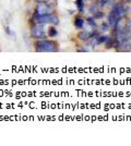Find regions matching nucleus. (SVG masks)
Returning a JSON list of instances; mask_svg holds the SVG:
<instances>
[{
  "instance_id": "4468645a",
  "label": "nucleus",
  "mask_w": 131,
  "mask_h": 146,
  "mask_svg": "<svg viewBox=\"0 0 131 146\" xmlns=\"http://www.w3.org/2000/svg\"><path fill=\"white\" fill-rule=\"evenodd\" d=\"M121 2L127 5V3H131V0H121Z\"/></svg>"
},
{
  "instance_id": "1a4fd4ad",
  "label": "nucleus",
  "mask_w": 131,
  "mask_h": 146,
  "mask_svg": "<svg viewBox=\"0 0 131 146\" xmlns=\"http://www.w3.org/2000/svg\"><path fill=\"white\" fill-rule=\"evenodd\" d=\"M47 34H48V37H56L57 35H58L57 29H56V27H54V26H50L49 29H48Z\"/></svg>"
},
{
  "instance_id": "f257e3e1",
  "label": "nucleus",
  "mask_w": 131,
  "mask_h": 146,
  "mask_svg": "<svg viewBox=\"0 0 131 146\" xmlns=\"http://www.w3.org/2000/svg\"><path fill=\"white\" fill-rule=\"evenodd\" d=\"M127 10H128V8L126 6V3L118 2V3L114 5L112 9L110 10V12H109L108 17H107V20H108L107 23H108V25L112 27V30L117 27V25L120 23L121 19L127 14V12H128Z\"/></svg>"
},
{
  "instance_id": "39448f33",
  "label": "nucleus",
  "mask_w": 131,
  "mask_h": 146,
  "mask_svg": "<svg viewBox=\"0 0 131 146\" xmlns=\"http://www.w3.org/2000/svg\"><path fill=\"white\" fill-rule=\"evenodd\" d=\"M53 13V9L49 6L48 2H45V1H41L38 2L36 8H35V11H34V15L33 17H38V15H46V14H50Z\"/></svg>"
},
{
  "instance_id": "f8f14e48",
  "label": "nucleus",
  "mask_w": 131,
  "mask_h": 146,
  "mask_svg": "<svg viewBox=\"0 0 131 146\" xmlns=\"http://www.w3.org/2000/svg\"><path fill=\"white\" fill-rule=\"evenodd\" d=\"M87 22H88V24L92 25L93 27H95V26H96V23H95V18H93V17H92V18L87 19Z\"/></svg>"
},
{
  "instance_id": "9b49d317",
  "label": "nucleus",
  "mask_w": 131,
  "mask_h": 146,
  "mask_svg": "<svg viewBox=\"0 0 131 146\" xmlns=\"http://www.w3.org/2000/svg\"><path fill=\"white\" fill-rule=\"evenodd\" d=\"M114 1H115V0H96V3L100 7H104V6L109 5V3H112Z\"/></svg>"
},
{
  "instance_id": "423d86ee",
  "label": "nucleus",
  "mask_w": 131,
  "mask_h": 146,
  "mask_svg": "<svg viewBox=\"0 0 131 146\" xmlns=\"http://www.w3.org/2000/svg\"><path fill=\"white\" fill-rule=\"evenodd\" d=\"M90 12L92 13L93 18H95V19H102L103 17H104V13H103V11H100V8L97 3H95V5H93V6H91V8H90Z\"/></svg>"
},
{
  "instance_id": "0eeeda50",
  "label": "nucleus",
  "mask_w": 131,
  "mask_h": 146,
  "mask_svg": "<svg viewBox=\"0 0 131 146\" xmlns=\"http://www.w3.org/2000/svg\"><path fill=\"white\" fill-rule=\"evenodd\" d=\"M73 24H74L75 29L81 30V29H83V26H84V19L81 18V17H76L73 20Z\"/></svg>"
},
{
  "instance_id": "6e6552de",
  "label": "nucleus",
  "mask_w": 131,
  "mask_h": 146,
  "mask_svg": "<svg viewBox=\"0 0 131 146\" xmlns=\"http://www.w3.org/2000/svg\"><path fill=\"white\" fill-rule=\"evenodd\" d=\"M91 34H92V33H90V32H87V31H83V32H80V33L78 34V37H79L80 40H90Z\"/></svg>"
},
{
  "instance_id": "20e7f679",
  "label": "nucleus",
  "mask_w": 131,
  "mask_h": 146,
  "mask_svg": "<svg viewBox=\"0 0 131 146\" xmlns=\"http://www.w3.org/2000/svg\"><path fill=\"white\" fill-rule=\"evenodd\" d=\"M31 37L34 39H44L46 36V31L44 27V24H38L34 23V25L31 27Z\"/></svg>"
},
{
  "instance_id": "f03ea898",
  "label": "nucleus",
  "mask_w": 131,
  "mask_h": 146,
  "mask_svg": "<svg viewBox=\"0 0 131 146\" xmlns=\"http://www.w3.org/2000/svg\"><path fill=\"white\" fill-rule=\"evenodd\" d=\"M35 50L37 52H55L58 51L59 45L53 39H37L34 44Z\"/></svg>"
},
{
  "instance_id": "ddd939ff",
  "label": "nucleus",
  "mask_w": 131,
  "mask_h": 146,
  "mask_svg": "<svg viewBox=\"0 0 131 146\" xmlns=\"http://www.w3.org/2000/svg\"><path fill=\"white\" fill-rule=\"evenodd\" d=\"M108 29H109V25H108V23H103L102 24V32H107L108 31Z\"/></svg>"
},
{
  "instance_id": "9d476101",
  "label": "nucleus",
  "mask_w": 131,
  "mask_h": 146,
  "mask_svg": "<svg viewBox=\"0 0 131 146\" xmlns=\"http://www.w3.org/2000/svg\"><path fill=\"white\" fill-rule=\"evenodd\" d=\"M75 6L78 8V11L80 13L83 12V9H84V3H83V0H75Z\"/></svg>"
},
{
  "instance_id": "7ed1b4c3",
  "label": "nucleus",
  "mask_w": 131,
  "mask_h": 146,
  "mask_svg": "<svg viewBox=\"0 0 131 146\" xmlns=\"http://www.w3.org/2000/svg\"><path fill=\"white\" fill-rule=\"evenodd\" d=\"M33 21L34 23H38V24H53L56 25L59 23V18L56 14L50 13V14H46V15H38V17H33Z\"/></svg>"
}]
</instances>
